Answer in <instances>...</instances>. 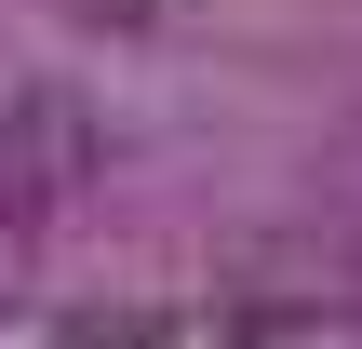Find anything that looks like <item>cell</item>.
<instances>
[{"label": "cell", "instance_id": "2", "mask_svg": "<svg viewBox=\"0 0 362 349\" xmlns=\"http://www.w3.org/2000/svg\"><path fill=\"white\" fill-rule=\"evenodd\" d=\"M81 13H107V27H148V13H175V0H81Z\"/></svg>", "mask_w": 362, "mask_h": 349}, {"label": "cell", "instance_id": "1", "mask_svg": "<svg viewBox=\"0 0 362 349\" xmlns=\"http://www.w3.org/2000/svg\"><path fill=\"white\" fill-rule=\"evenodd\" d=\"M67 188H94V108L54 81L0 94V215H54Z\"/></svg>", "mask_w": 362, "mask_h": 349}]
</instances>
